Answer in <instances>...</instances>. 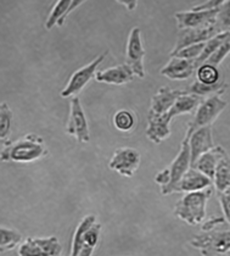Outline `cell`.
Listing matches in <instances>:
<instances>
[{
  "label": "cell",
  "instance_id": "1",
  "mask_svg": "<svg viewBox=\"0 0 230 256\" xmlns=\"http://www.w3.org/2000/svg\"><path fill=\"white\" fill-rule=\"evenodd\" d=\"M200 99V96H194V94H187V96H180L176 102V104L166 114L157 116V118H149L146 137L155 144L162 143L165 139H167L171 136L170 124L172 118L179 115H184V114H190L191 111L198 108L202 102Z\"/></svg>",
  "mask_w": 230,
  "mask_h": 256
},
{
  "label": "cell",
  "instance_id": "2",
  "mask_svg": "<svg viewBox=\"0 0 230 256\" xmlns=\"http://www.w3.org/2000/svg\"><path fill=\"white\" fill-rule=\"evenodd\" d=\"M213 194L212 188L187 193L174 208V216L191 226H198L206 217V205Z\"/></svg>",
  "mask_w": 230,
  "mask_h": 256
},
{
  "label": "cell",
  "instance_id": "3",
  "mask_svg": "<svg viewBox=\"0 0 230 256\" xmlns=\"http://www.w3.org/2000/svg\"><path fill=\"white\" fill-rule=\"evenodd\" d=\"M48 154L43 138L37 134L24 136L1 152L2 161H15V162H30L45 156Z\"/></svg>",
  "mask_w": 230,
  "mask_h": 256
},
{
  "label": "cell",
  "instance_id": "4",
  "mask_svg": "<svg viewBox=\"0 0 230 256\" xmlns=\"http://www.w3.org/2000/svg\"><path fill=\"white\" fill-rule=\"evenodd\" d=\"M222 94H216V96H209L207 99L202 100L196 108V114L194 116L193 121L188 126V130L185 137H190L191 133L200 130L202 127L212 126L216 118L223 112V110L228 106V102L221 98Z\"/></svg>",
  "mask_w": 230,
  "mask_h": 256
},
{
  "label": "cell",
  "instance_id": "5",
  "mask_svg": "<svg viewBox=\"0 0 230 256\" xmlns=\"http://www.w3.org/2000/svg\"><path fill=\"white\" fill-rule=\"evenodd\" d=\"M190 246L200 250L204 255L227 254L230 252V230L198 234L191 239Z\"/></svg>",
  "mask_w": 230,
  "mask_h": 256
},
{
  "label": "cell",
  "instance_id": "6",
  "mask_svg": "<svg viewBox=\"0 0 230 256\" xmlns=\"http://www.w3.org/2000/svg\"><path fill=\"white\" fill-rule=\"evenodd\" d=\"M191 168V156H190V146L189 140L187 138L183 139L182 146L174 158L173 162L171 164L170 168H167L168 172H170V183L166 187H161V193L163 196H170V194L174 193L177 184L180 182L184 174L189 171Z\"/></svg>",
  "mask_w": 230,
  "mask_h": 256
},
{
  "label": "cell",
  "instance_id": "7",
  "mask_svg": "<svg viewBox=\"0 0 230 256\" xmlns=\"http://www.w3.org/2000/svg\"><path fill=\"white\" fill-rule=\"evenodd\" d=\"M66 132L72 137H76L78 143H88L90 140L87 116H85L79 98H77V96H74L71 100L70 118H68Z\"/></svg>",
  "mask_w": 230,
  "mask_h": 256
},
{
  "label": "cell",
  "instance_id": "8",
  "mask_svg": "<svg viewBox=\"0 0 230 256\" xmlns=\"http://www.w3.org/2000/svg\"><path fill=\"white\" fill-rule=\"evenodd\" d=\"M61 252L62 246L56 236L27 238L18 246L20 256H60Z\"/></svg>",
  "mask_w": 230,
  "mask_h": 256
},
{
  "label": "cell",
  "instance_id": "9",
  "mask_svg": "<svg viewBox=\"0 0 230 256\" xmlns=\"http://www.w3.org/2000/svg\"><path fill=\"white\" fill-rule=\"evenodd\" d=\"M107 52H102L101 55H99L95 60L91 61V62L88 64L87 66L77 70V71L71 76L67 86L62 89V92H61V96H62V98H68V96L78 94L79 92L89 83V80L98 74V72H96V68H98L99 65L104 61Z\"/></svg>",
  "mask_w": 230,
  "mask_h": 256
},
{
  "label": "cell",
  "instance_id": "10",
  "mask_svg": "<svg viewBox=\"0 0 230 256\" xmlns=\"http://www.w3.org/2000/svg\"><path fill=\"white\" fill-rule=\"evenodd\" d=\"M144 58H145V50H144L143 42H141V30L139 27H134L130 30L128 44H127L126 64L132 68L135 76L140 77V78L145 77Z\"/></svg>",
  "mask_w": 230,
  "mask_h": 256
},
{
  "label": "cell",
  "instance_id": "11",
  "mask_svg": "<svg viewBox=\"0 0 230 256\" xmlns=\"http://www.w3.org/2000/svg\"><path fill=\"white\" fill-rule=\"evenodd\" d=\"M139 152L132 148H120L113 152L109 168L124 177H133L140 165Z\"/></svg>",
  "mask_w": 230,
  "mask_h": 256
},
{
  "label": "cell",
  "instance_id": "12",
  "mask_svg": "<svg viewBox=\"0 0 230 256\" xmlns=\"http://www.w3.org/2000/svg\"><path fill=\"white\" fill-rule=\"evenodd\" d=\"M218 9L207 11H182V12L174 14V18L177 20V26H178L179 30L188 28H204V27L216 24Z\"/></svg>",
  "mask_w": 230,
  "mask_h": 256
},
{
  "label": "cell",
  "instance_id": "13",
  "mask_svg": "<svg viewBox=\"0 0 230 256\" xmlns=\"http://www.w3.org/2000/svg\"><path fill=\"white\" fill-rule=\"evenodd\" d=\"M220 34L218 30L216 28V24L209 27H204V28H188V30H180L178 32V37H177L176 46L171 52L172 55L177 54L179 50L187 48V46H195V44L207 43L213 37Z\"/></svg>",
  "mask_w": 230,
  "mask_h": 256
},
{
  "label": "cell",
  "instance_id": "14",
  "mask_svg": "<svg viewBox=\"0 0 230 256\" xmlns=\"http://www.w3.org/2000/svg\"><path fill=\"white\" fill-rule=\"evenodd\" d=\"M189 140L190 156H191V168H194L198 160L202 155L209 152L215 148L212 137V126L202 127L200 130L191 133L190 137H185Z\"/></svg>",
  "mask_w": 230,
  "mask_h": 256
},
{
  "label": "cell",
  "instance_id": "15",
  "mask_svg": "<svg viewBox=\"0 0 230 256\" xmlns=\"http://www.w3.org/2000/svg\"><path fill=\"white\" fill-rule=\"evenodd\" d=\"M188 90L171 89L170 87H162L151 99V106L149 111V118H157L167 112L176 104L180 96H187Z\"/></svg>",
  "mask_w": 230,
  "mask_h": 256
},
{
  "label": "cell",
  "instance_id": "16",
  "mask_svg": "<svg viewBox=\"0 0 230 256\" xmlns=\"http://www.w3.org/2000/svg\"><path fill=\"white\" fill-rule=\"evenodd\" d=\"M212 180L205 176L196 168H190L189 171L184 174L177 184L174 193H193V192H200L210 188L212 186Z\"/></svg>",
  "mask_w": 230,
  "mask_h": 256
},
{
  "label": "cell",
  "instance_id": "17",
  "mask_svg": "<svg viewBox=\"0 0 230 256\" xmlns=\"http://www.w3.org/2000/svg\"><path fill=\"white\" fill-rule=\"evenodd\" d=\"M195 60H184L179 58H171L170 62L161 70L162 76L168 77L170 80H183L193 76L195 71Z\"/></svg>",
  "mask_w": 230,
  "mask_h": 256
},
{
  "label": "cell",
  "instance_id": "18",
  "mask_svg": "<svg viewBox=\"0 0 230 256\" xmlns=\"http://www.w3.org/2000/svg\"><path fill=\"white\" fill-rule=\"evenodd\" d=\"M134 72H133L132 68L127 64L123 65L115 66L105 70V71H100L95 74V80L100 83H107V84H126V83L132 82L134 80Z\"/></svg>",
  "mask_w": 230,
  "mask_h": 256
},
{
  "label": "cell",
  "instance_id": "19",
  "mask_svg": "<svg viewBox=\"0 0 230 256\" xmlns=\"http://www.w3.org/2000/svg\"><path fill=\"white\" fill-rule=\"evenodd\" d=\"M83 2H82V0H59V2H56L54 9L51 10L50 15L45 22V28L50 30L55 24L60 27L62 26L67 16Z\"/></svg>",
  "mask_w": 230,
  "mask_h": 256
},
{
  "label": "cell",
  "instance_id": "20",
  "mask_svg": "<svg viewBox=\"0 0 230 256\" xmlns=\"http://www.w3.org/2000/svg\"><path fill=\"white\" fill-rule=\"evenodd\" d=\"M226 150L223 146H215L212 150H210L209 152L204 154L199 158L198 162L194 165L193 168H196L198 171H200L201 174H204L205 176H207L210 180H215L216 170H217L218 164H220L222 156L226 154Z\"/></svg>",
  "mask_w": 230,
  "mask_h": 256
},
{
  "label": "cell",
  "instance_id": "21",
  "mask_svg": "<svg viewBox=\"0 0 230 256\" xmlns=\"http://www.w3.org/2000/svg\"><path fill=\"white\" fill-rule=\"evenodd\" d=\"M94 224H96V216L94 215H88L83 218V221L78 224V227L76 228V232H74L73 240H72V248H71V256H78L79 252H82L83 248L85 246L84 243V236L87 230L93 226Z\"/></svg>",
  "mask_w": 230,
  "mask_h": 256
},
{
  "label": "cell",
  "instance_id": "22",
  "mask_svg": "<svg viewBox=\"0 0 230 256\" xmlns=\"http://www.w3.org/2000/svg\"><path fill=\"white\" fill-rule=\"evenodd\" d=\"M213 182L220 193L230 189V158L227 152L222 156L220 164H218Z\"/></svg>",
  "mask_w": 230,
  "mask_h": 256
},
{
  "label": "cell",
  "instance_id": "23",
  "mask_svg": "<svg viewBox=\"0 0 230 256\" xmlns=\"http://www.w3.org/2000/svg\"><path fill=\"white\" fill-rule=\"evenodd\" d=\"M224 89H226V82H224L223 80L212 86L204 84V83L196 80V82H194L193 84L188 88V94H194V96H198L202 98V96H216V94H223Z\"/></svg>",
  "mask_w": 230,
  "mask_h": 256
},
{
  "label": "cell",
  "instance_id": "24",
  "mask_svg": "<svg viewBox=\"0 0 230 256\" xmlns=\"http://www.w3.org/2000/svg\"><path fill=\"white\" fill-rule=\"evenodd\" d=\"M196 74H198L199 82L204 83V84L212 86L222 80L220 70H218L217 66H213L207 62L202 64L201 66H199Z\"/></svg>",
  "mask_w": 230,
  "mask_h": 256
},
{
  "label": "cell",
  "instance_id": "25",
  "mask_svg": "<svg viewBox=\"0 0 230 256\" xmlns=\"http://www.w3.org/2000/svg\"><path fill=\"white\" fill-rule=\"evenodd\" d=\"M0 236H1V242H0V252H1V254L2 252L12 250L22 240L21 233L6 227H1V230H0Z\"/></svg>",
  "mask_w": 230,
  "mask_h": 256
},
{
  "label": "cell",
  "instance_id": "26",
  "mask_svg": "<svg viewBox=\"0 0 230 256\" xmlns=\"http://www.w3.org/2000/svg\"><path fill=\"white\" fill-rule=\"evenodd\" d=\"M12 118V111L10 110L9 105L6 102H1L0 105V139H1V143L9 139Z\"/></svg>",
  "mask_w": 230,
  "mask_h": 256
},
{
  "label": "cell",
  "instance_id": "27",
  "mask_svg": "<svg viewBox=\"0 0 230 256\" xmlns=\"http://www.w3.org/2000/svg\"><path fill=\"white\" fill-rule=\"evenodd\" d=\"M135 115L129 110H120L113 116V124L121 132H129L135 126Z\"/></svg>",
  "mask_w": 230,
  "mask_h": 256
},
{
  "label": "cell",
  "instance_id": "28",
  "mask_svg": "<svg viewBox=\"0 0 230 256\" xmlns=\"http://www.w3.org/2000/svg\"><path fill=\"white\" fill-rule=\"evenodd\" d=\"M216 28L218 30L220 33L230 32V0L229 2H224L218 9Z\"/></svg>",
  "mask_w": 230,
  "mask_h": 256
},
{
  "label": "cell",
  "instance_id": "29",
  "mask_svg": "<svg viewBox=\"0 0 230 256\" xmlns=\"http://www.w3.org/2000/svg\"><path fill=\"white\" fill-rule=\"evenodd\" d=\"M205 46H206V43H200L195 44V46H187V48L179 50L177 54L172 55L171 58H179V59L184 60H196L202 54V52H204Z\"/></svg>",
  "mask_w": 230,
  "mask_h": 256
},
{
  "label": "cell",
  "instance_id": "30",
  "mask_svg": "<svg viewBox=\"0 0 230 256\" xmlns=\"http://www.w3.org/2000/svg\"><path fill=\"white\" fill-rule=\"evenodd\" d=\"M230 54V36L228 37V40L224 42L223 44L220 46V49L210 58L209 60L206 61L207 64H211L213 66H220L221 62L227 58V55Z\"/></svg>",
  "mask_w": 230,
  "mask_h": 256
},
{
  "label": "cell",
  "instance_id": "31",
  "mask_svg": "<svg viewBox=\"0 0 230 256\" xmlns=\"http://www.w3.org/2000/svg\"><path fill=\"white\" fill-rule=\"evenodd\" d=\"M100 232H101V224H99V222H96V224H94L93 226L87 230V233H85V236H84L85 246L95 248L99 242Z\"/></svg>",
  "mask_w": 230,
  "mask_h": 256
},
{
  "label": "cell",
  "instance_id": "32",
  "mask_svg": "<svg viewBox=\"0 0 230 256\" xmlns=\"http://www.w3.org/2000/svg\"><path fill=\"white\" fill-rule=\"evenodd\" d=\"M220 202L222 211L224 214V218L230 224V189L223 193H220Z\"/></svg>",
  "mask_w": 230,
  "mask_h": 256
},
{
  "label": "cell",
  "instance_id": "33",
  "mask_svg": "<svg viewBox=\"0 0 230 256\" xmlns=\"http://www.w3.org/2000/svg\"><path fill=\"white\" fill-rule=\"evenodd\" d=\"M226 222L227 221H226V218H224V217L213 216V217H211L209 221H206L204 224H202L201 230H204V232H211V230H212L213 228L218 227V226H220V224H226Z\"/></svg>",
  "mask_w": 230,
  "mask_h": 256
},
{
  "label": "cell",
  "instance_id": "34",
  "mask_svg": "<svg viewBox=\"0 0 230 256\" xmlns=\"http://www.w3.org/2000/svg\"><path fill=\"white\" fill-rule=\"evenodd\" d=\"M224 2V0H211V2H206L204 4L198 5V6H194V11H207V10H215L218 9L222 4Z\"/></svg>",
  "mask_w": 230,
  "mask_h": 256
},
{
  "label": "cell",
  "instance_id": "35",
  "mask_svg": "<svg viewBox=\"0 0 230 256\" xmlns=\"http://www.w3.org/2000/svg\"><path fill=\"white\" fill-rule=\"evenodd\" d=\"M118 2L122 5H124V6H127V9L130 11H133L138 6L137 0H118Z\"/></svg>",
  "mask_w": 230,
  "mask_h": 256
},
{
  "label": "cell",
  "instance_id": "36",
  "mask_svg": "<svg viewBox=\"0 0 230 256\" xmlns=\"http://www.w3.org/2000/svg\"><path fill=\"white\" fill-rule=\"evenodd\" d=\"M93 252H94V248L84 246V248H83L82 252H79L78 256H91V254H93Z\"/></svg>",
  "mask_w": 230,
  "mask_h": 256
}]
</instances>
